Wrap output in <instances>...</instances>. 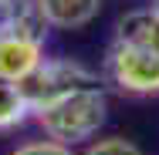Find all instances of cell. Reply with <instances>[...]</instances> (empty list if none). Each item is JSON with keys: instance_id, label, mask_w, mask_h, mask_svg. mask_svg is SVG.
<instances>
[{"instance_id": "obj_1", "label": "cell", "mask_w": 159, "mask_h": 155, "mask_svg": "<svg viewBox=\"0 0 159 155\" xmlns=\"http://www.w3.org/2000/svg\"><path fill=\"white\" fill-rule=\"evenodd\" d=\"M108 78L125 91H159V10H132L108 47Z\"/></svg>"}, {"instance_id": "obj_2", "label": "cell", "mask_w": 159, "mask_h": 155, "mask_svg": "<svg viewBox=\"0 0 159 155\" xmlns=\"http://www.w3.org/2000/svg\"><path fill=\"white\" fill-rule=\"evenodd\" d=\"M34 118L41 122V128L54 138V142H81L92 138L98 131V125L105 122V94L98 84L88 88H75V91L61 94L48 105H41L34 111Z\"/></svg>"}, {"instance_id": "obj_3", "label": "cell", "mask_w": 159, "mask_h": 155, "mask_svg": "<svg viewBox=\"0 0 159 155\" xmlns=\"http://www.w3.org/2000/svg\"><path fill=\"white\" fill-rule=\"evenodd\" d=\"M98 84L95 74L88 67H81L78 61H68V58H44V61L34 67L31 74L20 81V91L31 101V111H37L41 105L61 98V94L75 91V88H88Z\"/></svg>"}, {"instance_id": "obj_4", "label": "cell", "mask_w": 159, "mask_h": 155, "mask_svg": "<svg viewBox=\"0 0 159 155\" xmlns=\"http://www.w3.org/2000/svg\"><path fill=\"white\" fill-rule=\"evenodd\" d=\"M44 61V31H10L0 37V78L24 81Z\"/></svg>"}, {"instance_id": "obj_5", "label": "cell", "mask_w": 159, "mask_h": 155, "mask_svg": "<svg viewBox=\"0 0 159 155\" xmlns=\"http://www.w3.org/2000/svg\"><path fill=\"white\" fill-rule=\"evenodd\" d=\"M37 10L51 27L68 31V27H81L95 17L98 0H37Z\"/></svg>"}, {"instance_id": "obj_6", "label": "cell", "mask_w": 159, "mask_h": 155, "mask_svg": "<svg viewBox=\"0 0 159 155\" xmlns=\"http://www.w3.org/2000/svg\"><path fill=\"white\" fill-rule=\"evenodd\" d=\"M48 20L37 10V0H0V37L10 31H44Z\"/></svg>"}, {"instance_id": "obj_7", "label": "cell", "mask_w": 159, "mask_h": 155, "mask_svg": "<svg viewBox=\"0 0 159 155\" xmlns=\"http://www.w3.org/2000/svg\"><path fill=\"white\" fill-rule=\"evenodd\" d=\"M31 115V101L24 98L17 81L0 78V128H14Z\"/></svg>"}, {"instance_id": "obj_8", "label": "cell", "mask_w": 159, "mask_h": 155, "mask_svg": "<svg viewBox=\"0 0 159 155\" xmlns=\"http://www.w3.org/2000/svg\"><path fill=\"white\" fill-rule=\"evenodd\" d=\"M10 155H71V149L64 142L48 138V142H27V145H20L17 152H10Z\"/></svg>"}, {"instance_id": "obj_9", "label": "cell", "mask_w": 159, "mask_h": 155, "mask_svg": "<svg viewBox=\"0 0 159 155\" xmlns=\"http://www.w3.org/2000/svg\"><path fill=\"white\" fill-rule=\"evenodd\" d=\"M85 155H139V149L132 142H125V138H105V142L92 145Z\"/></svg>"}, {"instance_id": "obj_10", "label": "cell", "mask_w": 159, "mask_h": 155, "mask_svg": "<svg viewBox=\"0 0 159 155\" xmlns=\"http://www.w3.org/2000/svg\"><path fill=\"white\" fill-rule=\"evenodd\" d=\"M156 10H159V0H156Z\"/></svg>"}]
</instances>
